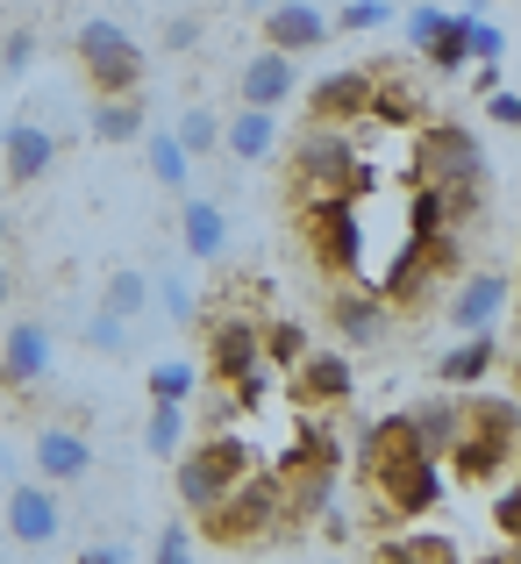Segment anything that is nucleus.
I'll use <instances>...</instances> for the list:
<instances>
[{
	"mask_svg": "<svg viewBox=\"0 0 521 564\" xmlns=\"http://www.w3.org/2000/svg\"><path fill=\"white\" fill-rule=\"evenodd\" d=\"M443 14H451V8H436V0H422V8H408V43H414V51H422V43H428V36L443 29Z\"/></svg>",
	"mask_w": 521,
	"mask_h": 564,
	"instance_id": "79ce46f5",
	"label": "nucleus"
},
{
	"mask_svg": "<svg viewBox=\"0 0 521 564\" xmlns=\"http://www.w3.org/2000/svg\"><path fill=\"white\" fill-rule=\"evenodd\" d=\"M236 8H250V14H264V8H272V0H236Z\"/></svg>",
	"mask_w": 521,
	"mask_h": 564,
	"instance_id": "de8ad7c7",
	"label": "nucleus"
},
{
	"mask_svg": "<svg viewBox=\"0 0 521 564\" xmlns=\"http://www.w3.org/2000/svg\"><path fill=\"white\" fill-rule=\"evenodd\" d=\"M143 158H151V180L165 186V193H186L193 186V158L178 151L172 129H143Z\"/></svg>",
	"mask_w": 521,
	"mask_h": 564,
	"instance_id": "a878e982",
	"label": "nucleus"
},
{
	"mask_svg": "<svg viewBox=\"0 0 521 564\" xmlns=\"http://www.w3.org/2000/svg\"><path fill=\"white\" fill-rule=\"evenodd\" d=\"M29 465L43 471L51 486H79V479H94V436H86L79 422H43L36 436H29Z\"/></svg>",
	"mask_w": 521,
	"mask_h": 564,
	"instance_id": "9b49d317",
	"label": "nucleus"
},
{
	"mask_svg": "<svg viewBox=\"0 0 521 564\" xmlns=\"http://www.w3.org/2000/svg\"><path fill=\"white\" fill-rule=\"evenodd\" d=\"M8 236H14V229H8V207H0V250H8Z\"/></svg>",
	"mask_w": 521,
	"mask_h": 564,
	"instance_id": "49530a36",
	"label": "nucleus"
},
{
	"mask_svg": "<svg viewBox=\"0 0 521 564\" xmlns=\"http://www.w3.org/2000/svg\"><path fill=\"white\" fill-rule=\"evenodd\" d=\"M393 22V0H350L344 14H336V29H350V36H365V29H386Z\"/></svg>",
	"mask_w": 521,
	"mask_h": 564,
	"instance_id": "4c0bfd02",
	"label": "nucleus"
},
{
	"mask_svg": "<svg viewBox=\"0 0 521 564\" xmlns=\"http://www.w3.org/2000/svg\"><path fill=\"white\" fill-rule=\"evenodd\" d=\"M493 529H500V543L514 551V536H521V486H514V479L493 494Z\"/></svg>",
	"mask_w": 521,
	"mask_h": 564,
	"instance_id": "58836bf2",
	"label": "nucleus"
},
{
	"mask_svg": "<svg viewBox=\"0 0 521 564\" xmlns=\"http://www.w3.org/2000/svg\"><path fill=\"white\" fill-rule=\"evenodd\" d=\"M193 522H200V529H193V536H200V551H272L279 529H293L286 522V500H279V471L272 465L243 471V479H236L221 500H207Z\"/></svg>",
	"mask_w": 521,
	"mask_h": 564,
	"instance_id": "f03ea898",
	"label": "nucleus"
},
{
	"mask_svg": "<svg viewBox=\"0 0 521 564\" xmlns=\"http://www.w3.org/2000/svg\"><path fill=\"white\" fill-rule=\"evenodd\" d=\"M465 29H471V8H465V14H443V29L422 43L428 72H465V65H471V51H465Z\"/></svg>",
	"mask_w": 521,
	"mask_h": 564,
	"instance_id": "7c9ffc66",
	"label": "nucleus"
},
{
	"mask_svg": "<svg viewBox=\"0 0 521 564\" xmlns=\"http://www.w3.org/2000/svg\"><path fill=\"white\" fill-rule=\"evenodd\" d=\"M365 486H371V508H379L386 522H422V514H436V500H443V457L414 451V457L386 465L379 479H365Z\"/></svg>",
	"mask_w": 521,
	"mask_h": 564,
	"instance_id": "0eeeda50",
	"label": "nucleus"
},
{
	"mask_svg": "<svg viewBox=\"0 0 521 564\" xmlns=\"http://www.w3.org/2000/svg\"><path fill=\"white\" fill-rule=\"evenodd\" d=\"M471 8H486V0H471Z\"/></svg>",
	"mask_w": 521,
	"mask_h": 564,
	"instance_id": "09e8293b",
	"label": "nucleus"
},
{
	"mask_svg": "<svg viewBox=\"0 0 521 564\" xmlns=\"http://www.w3.org/2000/svg\"><path fill=\"white\" fill-rule=\"evenodd\" d=\"M365 94H371V65H350V72H329V79L307 94V115L329 129H357L365 122Z\"/></svg>",
	"mask_w": 521,
	"mask_h": 564,
	"instance_id": "aec40b11",
	"label": "nucleus"
},
{
	"mask_svg": "<svg viewBox=\"0 0 521 564\" xmlns=\"http://www.w3.org/2000/svg\"><path fill=\"white\" fill-rule=\"evenodd\" d=\"M165 51H200V22L193 14H172L165 22Z\"/></svg>",
	"mask_w": 521,
	"mask_h": 564,
	"instance_id": "c03bdc74",
	"label": "nucleus"
},
{
	"mask_svg": "<svg viewBox=\"0 0 521 564\" xmlns=\"http://www.w3.org/2000/svg\"><path fill=\"white\" fill-rule=\"evenodd\" d=\"M72 51H79V65H86V79H94V94H129V86H143V72H151L143 43L129 36L122 22H108V14H86L79 36H72Z\"/></svg>",
	"mask_w": 521,
	"mask_h": 564,
	"instance_id": "423d86ee",
	"label": "nucleus"
},
{
	"mask_svg": "<svg viewBox=\"0 0 521 564\" xmlns=\"http://www.w3.org/2000/svg\"><path fill=\"white\" fill-rule=\"evenodd\" d=\"M293 193H357V143L350 129L315 122L301 143H293Z\"/></svg>",
	"mask_w": 521,
	"mask_h": 564,
	"instance_id": "6e6552de",
	"label": "nucleus"
},
{
	"mask_svg": "<svg viewBox=\"0 0 521 564\" xmlns=\"http://www.w3.org/2000/svg\"><path fill=\"white\" fill-rule=\"evenodd\" d=\"M386 322H393V301H379L371 286H336L329 293V329L344 350H371L386 344Z\"/></svg>",
	"mask_w": 521,
	"mask_h": 564,
	"instance_id": "4468645a",
	"label": "nucleus"
},
{
	"mask_svg": "<svg viewBox=\"0 0 521 564\" xmlns=\"http://www.w3.org/2000/svg\"><path fill=\"white\" fill-rule=\"evenodd\" d=\"M57 365V336L43 329V322H14L8 344H0V386L8 393H29V386H43Z\"/></svg>",
	"mask_w": 521,
	"mask_h": 564,
	"instance_id": "dca6fc26",
	"label": "nucleus"
},
{
	"mask_svg": "<svg viewBox=\"0 0 521 564\" xmlns=\"http://www.w3.org/2000/svg\"><path fill=\"white\" fill-rule=\"evenodd\" d=\"M258 22H264V51H286V57H315L336 36L329 8H315V0H272Z\"/></svg>",
	"mask_w": 521,
	"mask_h": 564,
	"instance_id": "f8f14e48",
	"label": "nucleus"
},
{
	"mask_svg": "<svg viewBox=\"0 0 521 564\" xmlns=\"http://www.w3.org/2000/svg\"><path fill=\"white\" fill-rule=\"evenodd\" d=\"M422 137V158H414V180L443 193V229L465 236V221L486 207V180H493V158L471 137L465 122H414Z\"/></svg>",
	"mask_w": 521,
	"mask_h": 564,
	"instance_id": "f257e3e1",
	"label": "nucleus"
},
{
	"mask_svg": "<svg viewBox=\"0 0 521 564\" xmlns=\"http://www.w3.org/2000/svg\"><path fill=\"white\" fill-rule=\"evenodd\" d=\"M408 422H414V436H422V451H451V436H457V422H465V408L457 400H414L408 408Z\"/></svg>",
	"mask_w": 521,
	"mask_h": 564,
	"instance_id": "c85d7f7f",
	"label": "nucleus"
},
{
	"mask_svg": "<svg viewBox=\"0 0 521 564\" xmlns=\"http://www.w3.org/2000/svg\"><path fill=\"white\" fill-rule=\"evenodd\" d=\"M8 301H14V264L0 258V307H8Z\"/></svg>",
	"mask_w": 521,
	"mask_h": 564,
	"instance_id": "a18cd8bd",
	"label": "nucleus"
},
{
	"mask_svg": "<svg viewBox=\"0 0 521 564\" xmlns=\"http://www.w3.org/2000/svg\"><path fill=\"white\" fill-rule=\"evenodd\" d=\"M0 529H8L14 551H51V543L65 536V500L51 494V479H22V471H8Z\"/></svg>",
	"mask_w": 521,
	"mask_h": 564,
	"instance_id": "1a4fd4ad",
	"label": "nucleus"
},
{
	"mask_svg": "<svg viewBox=\"0 0 521 564\" xmlns=\"http://www.w3.org/2000/svg\"><path fill=\"white\" fill-rule=\"evenodd\" d=\"M100 307H108V315H129V322H137L143 307H151V272H143V264H115V272L100 279Z\"/></svg>",
	"mask_w": 521,
	"mask_h": 564,
	"instance_id": "cd10ccee",
	"label": "nucleus"
},
{
	"mask_svg": "<svg viewBox=\"0 0 521 564\" xmlns=\"http://www.w3.org/2000/svg\"><path fill=\"white\" fill-rule=\"evenodd\" d=\"M79 336H86V350H94V358H122V350L137 344V322H129V315H108V307H94Z\"/></svg>",
	"mask_w": 521,
	"mask_h": 564,
	"instance_id": "473e14b6",
	"label": "nucleus"
},
{
	"mask_svg": "<svg viewBox=\"0 0 521 564\" xmlns=\"http://www.w3.org/2000/svg\"><path fill=\"white\" fill-rule=\"evenodd\" d=\"M151 557H158V564L200 557V536H193V522H165V529H158V543H151Z\"/></svg>",
	"mask_w": 521,
	"mask_h": 564,
	"instance_id": "e433bc0d",
	"label": "nucleus"
},
{
	"mask_svg": "<svg viewBox=\"0 0 521 564\" xmlns=\"http://www.w3.org/2000/svg\"><path fill=\"white\" fill-rule=\"evenodd\" d=\"M514 307V279L508 272H471L451 286V301H443V322H451V336H479V329H500Z\"/></svg>",
	"mask_w": 521,
	"mask_h": 564,
	"instance_id": "9d476101",
	"label": "nucleus"
},
{
	"mask_svg": "<svg viewBox=\"0 0 521 564\" xmlns=\"http://www.w3.org/2000/svg\"><path fill=\"white\" fill-rule=\"evenodd\" d=\"M465 422H457L451 451H443V479H500L514 471V436H521V414L514 393H479V400H457Z\"/></svg>",
	"mask_w": 521,
	"mask_h": 564,
	"instance_id": "7ed1b4c3",
	"label": "nucleus"
},
{
	"mask_svg": "<svg viewBox=\"0 0 521 564\" xmlns=\"http://www.w3.org/2000/svg\"><path fill=\"white\" fill-rule=\"evenodd\" d=\"M386 564H451L457 557V536L451 529H400V536L379 543Z\"/></svg>",
	"mask_w": 521,
	"mask_h": 564,
	"instance_id": "393cba45",
	"label": "nucleus"
},
{
	"mask_svg": "<svg viewBox=\"0 0 521 564\" xmlns=\"http://www.w3.org/2000/svg\"><path fill=\"white\" fill-rule=\"evenodd\" d=\"M36 65V29H8L0 36V72H29Z\"/></svg>",
	"mask_w": 521,
	"mask_h": 564,
	"instance_id": "a19ab883",
	"label": "nucleus"
},
{
	"mask_svg": "<svg viewBox=\"0 0 521 564\" xmlns=\"http://www.w3.org/2000/svg\"><path fill=\"white\" fill-rule=\"evenodd\" d=\"M172 137H178V151H186L193 165H200V158H221V115L215 108H186Z\"/></svg>",
	"mask_w": 521,
	"mask_h": 564,
	"instance_id": "2f4dec72",
	"label": "nucleus"
},
{
	"mask_svg": "<svg viewBox=\"0 0 521 564\" xmlns=\"http://www.w3.org/2000/svg\"><path fill=\"white\" fill-rule=\"evenodd\" d=\"M250 365H264L258 322H250V315H215V322H207V372H215V386L243 379Z\"/></svg>",
	"mask_w": 521,
	"mask_h": 564,
	"instance_id": "f3484780",
	"label": "nucleus"
},
{
	"mask_svg": "<svg viewBox=\"0 0 521 564\" xmlns=\"http://www.w3.org/2000/svg\"><path fill=\"white\" fill-rule=\"evenodd\" d=\"M264 457H258V443L250 436H236V422L229 429H207V443H193V451H178V471H172V486H178V508L186 514H200L207 500H221L243 471H258Z\"/></svg>",
	"mask_w": 521,
	"mask_h": 564,
	"instance_id": "20e7f679",
	"label": "nucleus"
},
{
	"mask_svg": "<svg viewBox=\"0 0 521 564\" xmlns=\"http://www.w3.org/2000/svg\"><path fill=\"white\" fill-rule=\"evenodd\" d=\"M178 243H186L193 264H215L229 250V215L207 193H178Z\"/></svg>",
	"mask_w": 521,
	"mask_h": 564,
	"instance_id": "412c9836",
	"label": "nucleus"
},
{
	"mask_svg": "<svg viewBox=\"0 0 521 564\" xmlns=\"http://www.w3.org/2000/svg\"><path fill=\"white\" fill-rule=\"evenodd\" d=\"M414 451H422V436H414L408 408L386 414V422H371L365 436H357V479H379L386 465H400V457H414Z\"/></svg>",
	"mask_w": 521,
	"mask_h": 564,
	"instance_id": "5701e85b",
	"label": "nucleus"
},
{
	"mask_svg": "<svg viewBox=\"0 0 521 564\" xmlns=\"http://www.w3.org/2000/svg\"><path fill=\"white\" fill-rule=\"evenodd\" d=\"M307 344H315V336L301 329V322H258V350H264V365H272V372H293V365L307 358Z\"/></svg>",
	"mask_w": 521,
	"mask_h": 564,
	"instance_id": "c756f323",
	"label": "nucleus"
},
{
	"mask_svg": "<svg viewBox=\"0 0 521 564\" xmlns=\"http://www.w3.org/2000/svg\"><path fill=\"white\" fill-rule=\"evenodd\" d=\"M143 129H151L143 86H129V94H94V115H86V137L94 143H137Z\"/></svg>",
	"mask_w": 521,
	"mask_h": 564,
	"instance_id": "b1692460",
	"label": "nucleus"
},
{
	"mask_svg": "<svg viewBox=\"0 0 521 564\" xmlns=\"http://www.w3.org/2000/svg\"><path fill=\"white\" fill-rule=\"evenodd\" d=\"M129 557H137V551H129L122 536H94V543L79 551V564H129Z\"/></svg>",
	"mask_w": 521,
	"mask_h": 564,
	"instance_id": "37998d69",
	"label": "nucleus"
},
{
	"mask_svg": "<svg viewBox=\"0 0 521 564\" xmlns=\"http://www.w3.org/2000/svg\"><path fill=\"white\" fill-rule=\"evenodd\" d=\"M486 122H493V129H521V94H514L508 79L486 86Z\"/></svg>",
	"mask_w": 521,
	"mask_h": 564,
	"instance_id": "ea45409f",
	"label": "nucleus"
},
{
	"mask_svg": "<svg viewBox=\"0 0 521 564\" xmlns=\"http://www.w3.org/2000/svg\"><path fill=\"white\" fill-rule=\"evenodd\" d=\"M221 158H236V165H272L279 158V108H236L229 122H221Z\"/></svg>",
	"mask_w": 521,
	"mask_h": 564,
	"instance_id": "6ab92c4d",
	"label": "nucleus"
},
{
	"mask_svg": "<svg viewBox=\"0 0 521 564\" xmlns=\"http://www.w3.org/2000/svg\"><path fill=\"white\" fill-rule=\"evenodd\" d=\"M301 236H307V258L322 264V279H350L365 264V207H357V193H307Z\"/></svg>",
	"mask_w": 521,
	"mask_h": 564,
	"instance_id": "39448f33",
	"label": "nucleus"
},
{
	"mask_svg": "<svg viewBox=\"0 0 521 564\" xmlns=\"http://www.w3.org/2000/svg\"><path fill=\"white\" fill-rule=\"evenodd\" d=\"M186 400H151V414H143V451L151 457H178L186 451Z\"/></svg>",
	"mask_w": 521,
	"mask_h": 564,
	"instance_id": "bb28decb",
	"label": "nucleus"
},
{
	"mask_svg": "<svg viewBox=\"0 0 521 564\" xmlns=\"http://www.w3.org/2000/svg\"><path fill=\"white\" fill-rule=\"evenodd\" d=\"M151 301H165L172 322H200V293H193L186 272H158V279H151Z\"/></svg>",
	"mask_w": 521,
	"mask_h": 564,
	"instance_id": "f704fd0d",
	"label": "nucleus"
},
{
	"mask_svg": "<svg viewBox=\"0 0 521 564\" xmlns=\"http://www.w3.org/2000/svg\"><path fill=\"white\" fill-rule=\"evenodd\" d=\"M193 393H200V372H193L186 358H158L151 365V400H186L193 408Z\"/></svg>",
	"mask_w": 521,
	"mask_h": 564,
	"instance_id": "72a5a7b5",
	"label": "nucleus"
},
{
	"mask_svg": "<svg viewBox=\"0 0 521 564\" xmlns=\"http://www.w3.org/2000/svg\"><path fill=\"white\" fill-rule=\"evenodd\" d=\"M301 57H286V51H258V57H243V72H236V100H250V108H286L293 94H301Z\"/></svg>",
	"mask_w": 521,
	"mask_h": 564,
	"instance_id": "a211bd4d",
	"label": "nucleus"
},
{
	"mask_svg": "<svg viewBox=\"0 0 521 564\" xmlns=\"http://www.w3.org/2000/svg\"><path fill=\"white\" fill-rule=\"evenodd\" d=\"M500 358H508V350H500V329L457 336V344L436 358V386H486V379L500 372Z\"/></svg>",
	"mask_w": 521,
	"mask_h": 564,
	"instance_id": "4be33fe9",
	"label": "nucleus"
},
{
	"mask_svg": "<svg viewBox=\"0 0 521 564\" xmlns=\"http://www.w3.org/2000/svg\"><path fill=\"white\" fill-rule=\"evenodd\" d=\"M350 393H357V365L344 358V344L336 350L307 344V358L293 365V408H344Z\"/></svg>",
	"mask_w": 521,
	"mask_h": 564,
	"instance_id": "ddd939ff",
	"label": "nucleus"
},
{
	"mask_svg": "<svg viewBox=\"0 0 521 564\" xmlns=\"http://www.w3.org/2000/svg\"><path fill=\"white\" fill-rule=\"evenodd\" d=\"M229 400H236V414H264V400H272V365H250L243 379H229Z\"/></svg>",
	"mask_w": 521,
	"mask_h": 564,
	"instance_id": "c9c22d12",
	"label": "nucleus"
},
{
	"mask_svg": "<svg viewBox=\"0 0 521 564\" xmlns=\"http://www.w3.org/2000/svg\"><path fill=\"white\" fill-rule=\"evenodd\" d=\"M51 165H57V137L43 122H29V115H22V122L0 129V180H8L14 193L43 186V172H51Z\"/></svg>",
	"mask_w": 521,
	"mask_h": 564,
	"instance_id": "2eb2a0df",
	"label": "nucleus"
}]
</instances>
